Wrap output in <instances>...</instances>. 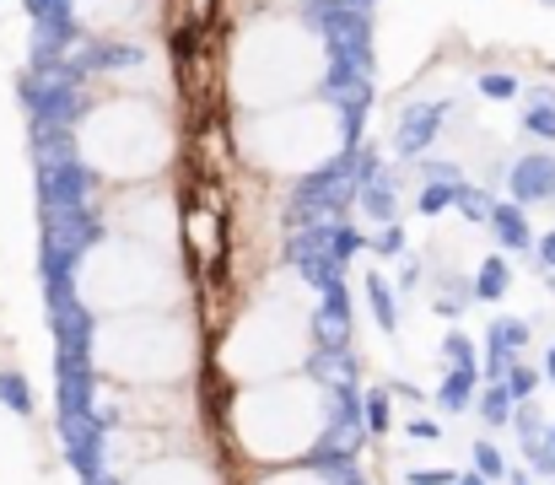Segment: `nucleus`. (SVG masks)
<instances>
[{"label": "nucleus", "mask_w": 555, "mask_h": 485, "mask_svg": "<svg viewBox=\"0 0 555 485\" xmlns=\"http://www.w3.org/2000/svg\"><path fill=\"white\" fill-rule=\"evenodd\" d=\"M346 421H351L346 388L324 367L243 383L221 405L227 448L248 470H286V464L340 459L335 443L346 437Z\"/></svg>", "instance_id": "f257e3e1"}, {"label": "nucleus", "mask_w": 555, "mask_h": 485, "mask_svg": "<svg viewBox=\"0 0 555 485\" xmlns=\"http://www.w3.org/2000/svg\"><path fill=\"white\" fill-rule=\"evenodd\" d=\"M330 76H335L330 27L292 5L243 16L221 54V92L237 114H264L281 103L324 98Z\"/></svg>", "instance_id": "f03ea898"}, {"label": "nucleus", "mask_w": 555, "mask_h": 485, "mask_svg": "<svg viewBox=\"0 0 555 485\" xmlns=\"http://www.w3.org/2000/svg\"><path fill=\"white\" fill-rule=\"evenodd\" d=\"M81 367L103 388H194L205 372V334L194 308L81 319Z\"/></svg>", "instance_id": "7ed1b4c3"}, {"label": "nucleus", "mask_w": 555, "mask_h": 485, "mask_svg": "<svg viewBox=\"0 0 555 485\" xmlns=\"http://www.w3.org/2000/svg\"><path fill=\"white\" fill-rule=\"evenodd\" d=\"M179 114L168 98L98 92L70 125V162L103 189L163 183L179 162Z\"/></svg>", "instance_id": "20e7f679"}, {"label": "nucleus", "mask_w": 555, "mask_h": 485, "mask_svg": "<svg viewBox=\"0 0 555 485\" xmlns=\"http://www.w3.org/2000/svg\"><path fill=\"white\" fill-rule=\"evenodd\" d=\"M319 356H324L319 308L297 286H264V292H254L232 319L221 323L216 345L205 350V361L221 372L227 388L286 378V372H308V367H319Z\"/></svg>", "instance_id": "39448f33"}, {"label": "nucleus", "mask_w": 555, "mask_h": 485, "mask_svg": "<svg viewBox=\"0 0 555 485\" xmlns=\"http://www.w3.org/2000/svg\"><path fill=\"white\" fill-rule=\"evenodd\" d=\"M65 297L81 319H114L146 308H189L194 286L184 276V259L141 248L114 232H92L65 265Z\"/></svg>", "instance_id": "423d86ee"}, {"label": "nucleus", "mask_w": 555, "mask_h": 485, "mask_svg": "<svg viewBox=\"0 0 555 485\" xmlns=\"http://www.w3.org/2000/svg\"><path fill=\"white\" fill-rule=\"evenodd\" d=\"M232 141H237V157L264 178H313L351 152V114L346 103L324 92V98L281 103L264 114H237Z\"/></svg>", "instance_id": "0eeeda50"}, {"label": "nucleus", "mask_w": 555, "mask_h": 485, "mask_svg": "<svg viewBox=\"0 0 555 485\" xmlns=\"http://www.w3.org/2000/svg\"><path fill=\"white\" fill-rule=\"evenodd\" d=\"M98 232H114V238H130L141 248H157V254H173L179 259V232H184V210H179V194L163 183H125V189H108L103 200V227Z\"/></svg>", "instance_id": "6e6552de"}, {"label": "nucleus", "mask_w": 555, "mask_h": 485, "mask_svg": "<svg viewBox=\"0 0 555 485\" xmlns=\"http://www.w3.org/2000/svg\"><path fill=\"white\" fill-rule=\"evenodd\" d=\"M65 22L98 43H130L146 38L163 16V0H60Z\"/></svg>", "instance_id": "1a4fd4ad"}, {"label": "nucleus", "mask_w": 555, "mask_h": 485, "mask_svg": "<svg viewBox=\"0 0 555 485\" xmlns=\"http://www.w3.org/2000/svg\"><path fill=\"white\" fill-rule=\"evenodd\" d=\"M108 485H232V481H227V470L216 464L210 448L189 443V448H168V454L135 459L130 470H119Z\"/></svg>", "instance_id": "9d476101"}, {"label": "nucleus", "mask_w": 555, "mask_h": 485, "mask_svg": "<svg viewBox=\"0 0 555 485\" xmlns=\"http://www.w3.org/2000/svg\"><path fill=\"white\" fill-rule=\"evenodd\" d=\"M248 485H357L346 459H313V464H286V470H254Z\"/></svg>", "instance_id": "9b49d317"}]
</instances>
